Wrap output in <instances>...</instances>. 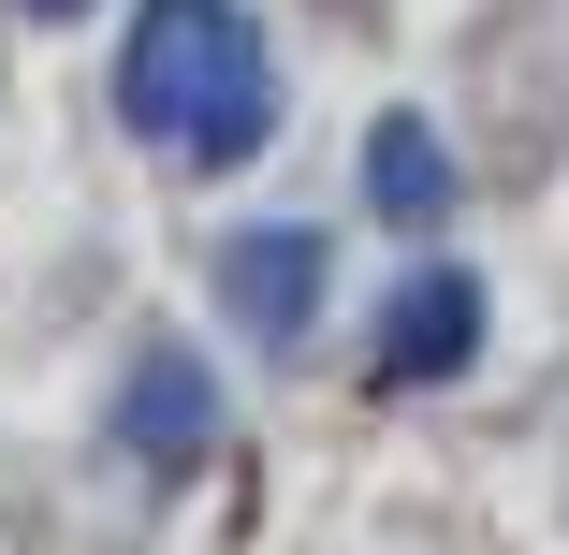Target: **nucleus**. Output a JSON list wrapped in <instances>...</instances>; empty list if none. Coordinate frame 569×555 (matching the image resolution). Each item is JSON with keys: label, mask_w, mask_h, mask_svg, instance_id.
Returning <instances> with one entry per match:
<instances>
[{"label": "nucleus", "mask_w": 569, "mask_h": 555, "mask_svg": "<svg viewBox=\"0 0 569 555\" xmlns=\"http://www.w3.org/2000/svg\"><path fill=\"white\" fill-rule=\"evenodd\" d=\"M118 118L219 176V161H249L278 132V59H263V30L234 0H147L132 44H118Z\"/></svg>", "instance_id": "obj_1"}, {"label": "nucleus", "mask_w": 569, "mask_h": 555, "mask_svg": "<svg viewBox=\"0 0 569 555\" xmlns=\"http://www.w3.org/2000/svg\"><path fill=\"white\" fill-rule=\"evenodd\" d=\"M468 351H482V278L438 264V278H409V293L380 307V380H395V395H409V380H452Z\"/></svg>", "instance_id": "obj_2"}, {"label": "nucleus", "mask_w": 569, "mask_h": 555, "mask_svg": "<svg viewBox=\"0 0 569 555\" xmlns=\"http://www.w3.org/2000/svg\"><path fill=\"white\" fill-rule=\"evenodd\" d=\"M219 307H234L249 337H307V307H321V235H234V249H219Z\"/></svg>", "instance_id": "obj_3"}, {"label": "nucleus", "mask_w": 569, "mask_h": 555, "mask_svg": "<svg viewBox=\"0 0 569 555\" xmlns=\"http://www.w3.org/2000/svg\"><path fill=\"white\" fill-rule=\"evenodd\" d=\"M118 438H132L147 468H190L204 438H219V380H204L190 351H147V366H132V395H118Z\"/></svg>", "instance_id": "obj_4"}, {"label": "nucleus", "mask_w": 569, "mask_h": 555, "mask_svg": "<svg viewBox=\"0 0 569 555\" xmlns=\"http://www.w3.org/2000/svg\"><path fill=\"white\" fill-rule=\"evenodd\" d=\"M366 205H380V219H452V147H438L423 118H380V132H366Z\"/></svg>", "instance_id": "obj_5"}, {"label": "nucleus", "mask_w": 569, "mask_h": 555, "mask_svg": "<svg viewBox=\"0 0 569 555\" xmlns=\"http://www.w3.org/2000/svg\"><path fill=\"white\" fill-rule=\"evenodd\" d=\"M30 16H88V0H30Z\"/></svg>", "instance_id": "obj_6"}]
</instances>
